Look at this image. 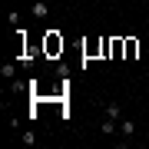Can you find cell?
I'll return each mask as SVG.
<instances>
[{
    "instance_id": "ba28073f",
    "label": "cell",
    "mask_w": 149,
    "mask_h": 149,
    "mask_svg": "<svg viewBox=\"0 0 149 149\" xmlns=\"http://www.w3.org/2000/svg\"><path fill=\"white\" fill-rule=\"evenodd\" d=\"M113 129H116V119H109V116H106V119H103V133H106V136H109V133H113Z\"/></svg>"
},
{
    "instance_id": "6da1fadb",
    "label": "cell",
    "mask_w": 149,
    "mask_h": 149,
    "mask_svg": "<svg viewBox=\"0 0 149 149\" xmlns=\"http://www.w3.org/2000/svg\"><path fill=\"white\" fill-rule=\"evenodd\" d=\"M43 53L47 56H60L63 53V37H60V30H47L43 33Z\"/></svg>"
},
{
    "instance_id": "7a4b0ae2",
    "label": "cell",
    "mask_w": 149,
    "mask_h": 149,
    "mask_svg": "<svg viewBox=\"0 0 149 149\" xmlns=\"http://www.w3.org/2000/svg\"><path fill=\"white\" fill-rule=\"evenodd\" d=\"M136 53H139V40L136 37H126V53H123V56H126V60H136Z\"/></svg>"
},
{
    "instance_id": "5b68a950",
    "label": "cell",
    "mask_w": 149,
    "mask_h": 149,
    "mask_svg": "<svg viewBox=\"0 0 149 149\" xmlns=\"http://www.w3.org/2000/svg\"><path fill=\"white\" fill-rule=\"evenodd\" d=\"M106 116H109V119H116V123H119V116H123V109L116 106V103H113V106H106Z\"/></svg>"
},
{
    "instance_id": "3957f363",
    "label": "cell",
    "mask_w": 149,
    "mask_h": 149,
    "mask_svg": "<svg viewBox=\"0 0 149 149\" xmlns=\"http://www.w3.org/2000/svg\"><path fill=\"white\" fill-rule=\"evenodd\" d=\"M126 53V37H113V60H119Z\"/></svg>"
},
{
    "instance_id": "52a82bcc",
    "label": "cell",
    "mask_w": 149,
    "mask_h": 149,
    "mask_svg": "<svg viewBox=\"0 0 149 149\" xmlns=\"http://www.w3.org/2000/svg\"><path fill=\"white\" fill-rule=\"evenodd\" d=\"M0 73H3V80H13L17 70H13V63H3V70H0Z\"/></svg>"
},
{
    "instance_id": "277c9868",
    "label": "cell",
    "mask_w": 149,
    "mask_h": 149,
    "mask_svg": "<svg viewBox=\"0 0 149 149\" xmlns=\"http://www.w3.org/2000/svg\"><path fill=\"white\" fill-rule=\"evenodd\" d=\"M119 133H123V136H133V133H136V123H133V119H123V123H119Z\"/></svg>"
},
{
    "instance_id": "8992f818",
    "label": "cell",
    "mask_w": 149,
    "mask_h": 149,
    "mask_svg": "<svg viewBox=\"0 0 149 149\" xmlns=\"http://www.w3.org/2000/svg\"><path fill=\"white\" fill-rule=\"evenodd\" d=\"M47 13H50L47 3H33V17H47Z\"/></svg>"
}]
</instances>
